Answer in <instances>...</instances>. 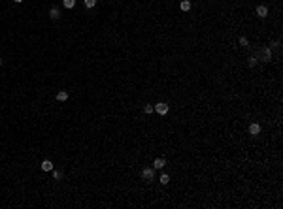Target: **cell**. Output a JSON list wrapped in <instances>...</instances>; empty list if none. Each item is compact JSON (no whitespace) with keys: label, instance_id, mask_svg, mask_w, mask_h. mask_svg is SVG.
Listing matches in <instances>:
<instances>
[{"label":"cell","instance_id":"obj_8","mask_svg":"<svg viewBox=\"0 0 283 209\" xmlns=\"http://www.w3.org/2000/svg\"><path fill=\"white\" fill-rule=\"evenodd\" d=\"M42 170L43 171H53V162H51V160H43V162H42Z\"/></svg>","mask_w":283,"mask_h":209},{"label":"cell","instance_id":"obj_1","mask_svg":"<svg viewBox=\"0 0 283 209\" xmlns=\"http://www.w3.org/2000/svg\"><path fill=\"white\" fill-rule=\"evenodd\" d=\"M257 60H262V62H270L272 60V47H268V45H264V47H260V49L257 51Z\"/></svg>","mask_w":283,"mask_h":209},{"label":"cell","instance_id":"obj_2","mask_svg":"<svg viewBox=\"0 0 283 209\" xmlns=\"http://www.w3.org/2000/svg\"><path fill=\"white\" fill-rule=\"evenodd\" d=\"M140 175H142V179H145V181H153V177H155V168H143Z\"/></svg>","mask_w":283,"mask_h":209},{"label":"cell","instance_id":"obj_9","mask_svg":"<svg viewBox=\"0 0 283 209\" xmlns=\"http://www.w3.org/2000/svg\"><path fill=\"white\" fill-rule=\"evenodd\" d=\"M55 98L59 100V102H66V100H68V92H66V91H59Z\"/></svg>","mask_w":283,"mask_h":209},{"label":"cell","instance_id":"obj_19","mask_svg":"<svg viewBox=\"0 0 283 209\" xmlns=\"http://www.w3.org/2000/svg\"><path fill=\"white\" fill-rule=\"evenodd\" d=\"M0 64H2V60H0Z\"/></svg>","mask_w":283,"mask_h":209},{"label":"cell","instance_id":"obj_20","mask_svg":"<svg viewBox=\"0 0 283 209\" xmlns=\"http://www.w3.org/2000/svg\"><path fill=\"white\" fill-rule=\"evenodd\" d=\"M96 2H98V0H96Z\"/></svg>","mask_w":283,"mask_h":209},{"label":"cell","instance_id":"obj_13","mask_svg":"<svg viewBox=\"0 0 283 209\" xmlns=\"http://www.w3.org/2000/svg\"><path fill=\"white\" fill-rule=\"evenodd\" d=\"M153 106H151V104H145V106H143V113H147V115H149V113H153Z\"/></svg>","mask_w":283,"mask_h":209},{"label":"cell","instance_id":"obj_3","mask_svg":"<svg viewBox=\"0 0 283 209\" xmlns=\"http://www.w3.org/2000/svg\"><path fill=\"white\" fill-rule=\"evenodd\" d=\"M153 109H155V111H157V113H159V115H166V113H168V109H170V108H168V106L164 104V102H159V104H155V106H153Z\"/></svg>","mask_w":283,"mask_h":209},{"label":"cell","instance_id":"obj_11","mask_svg":"<svg viewBox=\"0 0 283 209\" xmlns=\"http://www.w3.org/2000/svg\"><path fill=\"white\" fill-rule=\"evenodd\" d=\"M62 6H64L66 10H72V8L76 6V0H62Z\"/></svg>","mask_w":283,"mask_h":209},{"label":"cell","instance_id":"obj_17","mask_svg":"<svg viewBox=\"0 0 283 209\" xmlns=\"http://www.w3.org/2000/svg\"><path fill=\"white\" fill-rule=\"evenodd\" d=\"M53 177H55V179H62V171H59V170H53Z\"/></svg>","mask_w":283,"mask_h":209},{"label":"cell","instance_id":"obj_12","mask_svg":"<svg viewBox=\"0 0 283 209\" xmlns=\"http://www.w3.org/2000/svg\"><path fill=\"white\" fill-rule=\"evenodd\" d=\"M83 4H85V8H89V10H91V8L96 6V0H83Z\"/></svg>","mask_w":283,"mask_h":209},{"label":"cell","instance_id":"obj_10","mask_svg":"<svg viewBox=\"0 0 283 209\" xmlns=\"http://www.w3.org/2000/svg\"><path fill=\"white\" fill-rule=\"evenodd\" d=\"M179 8H181V11H189V10H191V2H189V0H181Z\"/></svg>","mask_w":283,"mask_h":209},{"label":"cell","instance_id":"obj_16","mask_svg":"<svg viewBox=\"0 0 283 209\" xmlns=\"http://www.w3.org/2000/svg\"><path fill=\"white\" fill-rule=\"evenodd\" d=\"M240 45H242V47H247V45H249V40L245 38V36H242V38H240Z\"/></svg>","mask_w":283,"mask_h":209},{"label":"cell","instance_id":"obj_6","mask_svg":"<svg viewBox=\"0 0 283 209\" xmlns=\"http://www.w3.org/2000/svg\"><path fill=\"white\" fill-rule=\"evenodd\" d=\"M266 15H268V8H266V6H257V17L264 19Z\"/></svg>","mask_w":283,"mask_h":209},{"label":"cell","instance_id":"obj_4","mask_svg":"<svg viewBox=\"0 0 283 209\" xmlns=\"http://www.w3.org/2000/svg\"><path fill=\"white\" fill-rule=\"evenodd\" d=\"M49 17H51L53 21H57V19H61V10L57 6H51V10H49Z\"/></svg>","mask_w":283,"mask_h":209},{"label":"cell","instance_id":"obj_7","mask_svg":"<svg viewBox=\"0 0 283 209\" xmlns=\"http://www.w3.org/2000/svg\"><path fill=\"white\" fill-rule=\"evenodd\" d=\"M164 166H166V160H164V158H157L155 162H153V168H155V170H163Z\"/></svg>","mask_w":283,"mask_h":209},{"label":"cell","instance_id":"obj_5","mask_svg":"<svg viewBox=\"0 0 283 209\" xmlns=\"http://www.w3.org/2000/svg\"><path fill=\"white\" fill-rule=\"evenodd\" d=\"M249 134L251 136H259L260 134V124L259 123H251L249 124Z\"/></svg>","mask_w":283,"mask_h":209},{"label":"cell","instance_id":"obj_15","mask_svg":"<svg viewBox=\"0 0 283 209\" xmlns=\"http://www.w3.org/2000/svg\"><path fill=\"white\" fill-rule=\"evenodd\" d=\"M255 64H257V57H249V60H247V66H249V68H253Z\"/></svg>","mask_w":283,"mask_h":209},{"label":"cell","instance_id":"obj_14","mask_svg":"<svg viewBox=\"0 0 283 209\" xmlns=\"http://www.w3.org/2000/svg\"><path fill=\"white\" fill-rule=\"evenodd\" d=\"M160 183H163V185H168V183H170L168 173H163V175H160Z\"/></svg>","mask_w":283,"mask_h":209},{"label":"cell","instance_id":"obj_18","mask_svg":"<svg viewBox=\"0 0 283 209\" xmlns=\"http://www.w3.org/2000/svg\"><path fill=\"white\" fill-rule=\"evenodd\" d=\"M15 2H17V4H19V2H23V0H15Z\"/></svg>","mask_w":283,"mask_h":209}]
</instances>
